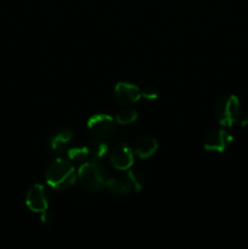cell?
<instances>
[{"label": "cell", "mask_w": 248, "mask_h": 249, "mask_svg": "<svg viewBox=\"0 0 248 249\" xmlns=\"http://www.w3.org/2000/svg\"><path fill=\"white\" fill-rule=\"evenodd\" d=\"M45 179L53 189L62 191L74 184L77 180V173L71 160L57 158L46 168Z\"/></svg>", "instance_id": "cell-1"}, {"label": "cell", "mask_w": 248, "mask_h": 249, "mask_svg": "<svg viewBox=\"0 0 248 249\" xmlns=\"http://www.w3.org/2000/svg\"><path fill=\"white\" fill-rule=\"evenodd\" d=\"M77 178L80 185L88 191H99L107 184V173L104 165L97 160H90L80 164Z\"/></svg>", "instance_id": "cell-2"}, {"label": "cell", "mask_w": 248, "mask_h": 249, "mask_svg": "<svg viewBox=\"0 0 248 249\" xmlns=\"http://www.w3.org/2000/svg\"><path fill=\"white\" fill-rule=\"evenodd\" d=\"M240 100L235 95L221 97L215 107V117L223 126H232L240 117Z\"/></svg>", "instance_id": "cell-3"}, {"label": "cell", "mask_w": 248, "mask_h": 249, "mask_svg": "<svg viewBox=\"0 0 248 249\" xmlns=\"http://www.w3.org/2000/svg\"><path fill=\"white\" fill-rule=\"evenodd\" d=\"M88 128L99 139H108L117 129V122L109 114H94L88 119Z\"/></svg>", "instance_id": "cell-4"}, {"label": "cell", "mask_w": 248, "mask_h": 249, "mask_svg": "<svg viewBox=\"0 0 248 249\" xmlns=\"http://www.w3.org/2000/svg\"><path fill=\"white\" fill-rule=\"evenodd\" d=\"M108 160L116 169L128 170L134 163L133 150L126 142H119L108 151Z\"/></svg>", "instance_id": "cell-5"}, {"label": "cell", "mask_w": 248, "mask_h": 249, "mask_svg": "<svg viewBox=\"0 0 248 249\" xmlns=\"http://www.w3.org/2000/svg\"><path fill=\"white\" fill-rule=\"evenodd\" d=\"M26 206L34 213H44L49 209L48 195L43 185L35 184L28 190L26 196Z\"/></svg>", "instance_id": "cell-6"}, {"label": "cell", "mask_w": 248, "mask_h": 249, "mask_svg": "<svg viewBox=\"0 0 248 249\" xmlns=\"http://www.w3.org/2000/svg\"><path fill=\"white\" fill-rule=\"evenodd\" d=\"M232 140L233 138L229 131L224 130V129H218V130L211 131L206 136L203 146L207 151L221 153L231 145Z\"/></svg>", "instance_id": "cell-7"}, {"label": "cell", "mask_w": 248, "mask_h": 249, "mask_svg": "<svg viewBox=\"0 0 248 249\" xmlns=\"http://www.w3.org/2000/svg\"><path fill=\"white\" fill-rule=\"evenodd\" d=\"M141 90L135 84L128 82H119L114 87V99L122 105H130L139 101Z\"/></svg>", "instance_id": "cell-8"}, {"label": "cell", "mask_w": 248, "mask_h": 249, "mask_svg": "<svg viewBox=\"0 0 248 249\" xmlns=\"http://www.w3.org/2000/svg\"><path fill=\"white\" fill-rule=\"evenodd\" d=\"M158 142L153 136H141L134 145V152L140 158H150L157 152Z\"/></svg>", "instance_id": "cell-9"}, {"label": "cell", "mask_w": 248, "mask_h": 249, "mask_svg": "<svg viewBox=\"0 0 248 249\" xmlns=\"http://www.w3.org/2000/svg\"><path fill=\"white\" fill-rule=\"evenodd\" d=\"M73 131L71 129H61L49 138V145L56 152H65L73 140Z\"/></svg>", "instance_id": "cell-10"}, {"label": "cell", "mask_w": 248, "mask_h": 249, "mask_svg": "<svg viewBox=\"0 0 248 249\" xmlns=\"http://www.w3.org/2000/svg\"><path fill=\"white\" fill-rule=\"evenodd\" d=\"M106 187L111 194L114 196H125V195L130 194L131 187L129 185L128 180L124 178H109L107 180Z\"/></svg>", "instance_id": "cell-11"}, {"label": "cell", "mask_w": 248, "mask_h": 249, "mask_svg": "<svg viewBox=\"0 0 248 249\" xmlns=\"http://www.w3.org/2000/svg\"><path fill=\"white\" fill-rule=\"evenodd\" d=\"M88 152H89L90 160H100L108 153L109 148L105 141L96 140L87 145Z\"/></svg>", "instance_id": "cell-12"}, {"label": "cell", "mask_w": 248, "mask_h": 249, "mask_svg": "<svg viewBox=\"0 0 248 249\" xmlns=\"http://www.w3.org/2000/svg\"><path fill=\"white\" fill-rule=\"evenodd\" d=\"M67 152H68V158H70L71 162L80 163V164H83V163L85 162H90L89 152H88L87 146L70 148Z\"/></svg>", "instance_id": "cell-13"}, {"label": "cell", "mask_w": 248, "mask_h": 249, "mask_svg": "<svg viewBox=\"0 0 248 249\" xmlns=\"http://www.w3.org/2000/svg\"><path fill=\"white\" fill-rule=\"evenodd\" d=\"M136 119H138V112L131 108L122 109L116 116V122L121 125H128V124L134 123Z\"/></svg>", "instance_id": "cell-14"}, {"label": "cell", "mask_w": 248, "mask_h": 249, "mask_svg": "<svg viewBox=\"0 0 248 249\" xmlns=\"http://www.w3.org/2000/svg\"><path fill=\"white\" fill-rule=\"evenodd\" d=\"M125 179L128 180L129 185H130L131 191L139 192L141 189H142V180H141L140 175H139L138 173L129 170V172H126L125 174Z\"/></svg>", "instance_id": "cell-15"}, {"label": "cell", "mask_w": 248, "mask_h": 249, "mask_svg": "<svg viewBox=\"0 0 248 249\" xmlns=\"http://www.w3.org/2000/svg\"><path fill=\"white\" fill-rule=\"evenodd\" d=\"M141 96L146 100H156L158 97V90L155 87H146L141 90Z\"/></svg>", "instance_id": "cell-16"}, {"label": "cell", "mask_w": 248, "mask_h": 249, "mask_svg": "<svg viewBox=\"0 0 248 249\" xmlns=\"http://www.w3.org/2000/svg\"><path fill=\"white\" fill-rule=\"evenodd\" d=\"M40 219L41 221H43L44 224H51L53 223V214L49 212V209L46 212H44V213L40 214Z\"/></svg>", "instance_id": "cell-17"}, {"label": "cell", "mask_w": 248, "mask_h": 249, "mask_svg": "<svg viewBox=\"0 0 248 249\" xmlns=\"http://www.w3.org/2000/svg\"><path fill=\"white\" fill-rule=\"evenodd\" d=\"M241 125H242L243 129H246V130H248V113L246 114L245 117H243L242 122H241Z\"/></svg>", "instance_id": "cell-18"}]
</instances>
